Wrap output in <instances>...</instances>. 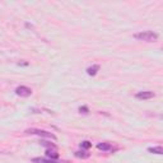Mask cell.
<instances>
[{"label": "cell", "mask_w": 163, "mask_h": 163, "mask_svg": "<svg viewBox=\"0 0 163 163\" xmlns=\"http://www.w3.org/2000/svg\"><path fill=\"white\" fill-rule=\"evenodd\" d=\"M79 112L83 113V115H87V113L89 112V108L86 107V106H80V107H79Z\"/></svg>", "instance_id": "obj_13"}, {"label": "cell", "mask_w": 163, "mask_h": 163, "mask_svg": "<svg viewBox=\"0 0 163 163\" xmlns=\"http://www.w3.org/2000/svg\"><path fill=\"white\" fill-rule=\"evenodd\" d=\"M90 147H92V143L88 142V140H84V142L80 143V148H82V149H89Z\"/></svg>", "instance_id": "obj_12"}, {"label": "cell", "mask_w": 163, "mask_h": 163, "mask_svg": "<svg viewBox=\"0 0 163 163\" xmlns=\"http://www.w3.org/2000/svg\"><path fill=\"white\" fill-rule=\"evenodd\" d=\"M134 37L139 41H145V42H156L158 40V33L153 32V31H143L135 33Z\"/></svg>", "instance_id": "obj_1"}, {"label": "cell", "mask_w": 163, "mask_h": 163, "mask_svg": "<svg viewBox=\"0 0 163 163\" xmlns=\"http://www.w3.org/2000/svg\"><path fill=\"white\" fill-rule=\"evenodd\" d=\"M15 95L19 96V97H29L32 95V89L26 87V86H19L15 89Z\"/></svg>", "instance_id": "obj_3"}, {"label": "cell", "mask_w": 163, "mask_h": 163, "mask_svg": "<svg viewBox=\"0 0 163 163\" xmlns=\"http://www.w3.org/2000/svg\"><path fill=\"white\" fill-rule=\"evenodd\" d=\"M156 95H154V92L152 90H143V92H138L135 97L138 99H150V98H153Z\"/></svg>", "instance_id": "obj_4"}, {"label": "cell", "mask_w": 163, "mask_h": 163, "mask_svg": "<svg viewBox=\"0 0 163 163\" xmlns=\"http://www.w3.org/2000/svg\"><path fill=\"white\" fill-rule=\"evenodd\" d=\"M41 144H42L43 147H46L47 149H56V145H55L54 143H50V142H45V140H42Z\"/></svg>", "instance_id": "obj_11"}, {"label": "cell", "mask_w": 163, "mask_h": 163, "mask_svg": "<svg viewBox=\"0 0 163 163\" xmlns=\"http://www.w3.org/2000/svg\"><path fill=\"white\" fill-rule=\"evenodd\" d=\"M33 163H59L57 161H52V159H45V158H33L32 159Z\"/></svg>", "instance_id": "obj_9"}, {"label": "cell", "mask_w": 163, "mask_h": 163, "mask_svg": "<svg viewBox=\"0 0 163 163\" xmlns=\"http://www.w3.org/2000/svg\"><path fill=\"white\" fill-rule=\"evenodd\" d=\"M75 157L86 159V158H89V153H87L86 150H78V152H75Z\"/></svg>", "instance_id": "obj_10"}, {"label": "cell", "mask_w": 163, "mask_h": 163, "mask_svg": "<svg viewBox=\"0 0 163 163\" xmlns=\"http://www.w3.org/2000/svg\"><path fill=\"white\" fill-rule=\"evenodd\" d=\"M97 148H98L99 150H104V152H107V150H111V149H112V145H111V143L103 142V143H98V144H97Z\"/></svg>", "instance_id": "obj_7"}, {"label": "cell", "mask_w": 163, "mask_h": 163, "mask_svg": "<svg viewBox=\"0 0 163 163\" xmlns=\"http://www.w3.org/2000/svg\"><path fill=\"white\" fill-rule=\"evenodd\" d=\"M26 134H31V135H38L41 138H49L52 139V140H56V136L50 133V131H46V130H40V129H28L26 130Z\"/></svg>", "instance_id": "obj_2"}, {"label": "cell", "mask_w": 163, "mask_h": 163, "mask_svg": "<svg viewBox=\"0 0 163 163\" xmlns=\"http://www.w3.org/2000/svg\"><path fill=\"white\" fill-rule=\"evenodd\" d=\"M98 70H99V65H98V64L92 65V66L87 68V74L90 75V77H95V75L98 73Z\"/></svg>", "instance_id": "obj_6"}, {"label": "cell", "mask_w": 163, "mask_h": 163, "mask_svg": "<svg viewBox=\"0 0 163 163\" xmlns=\"http://www.w3.org/2000/svg\"><path fill=\"white\" fill-rule=\"evenodd\" d=\"M148 152L149 153H153V154H163V148L161 145L153 147V148H148Z\"/></svg>", "instance_id": "obj_8"}, {"label": "cell", "mask_w": 163, "mask_h": 163, "mask_svg": "<svg viewBox=\"0 0 163 163\" xmlns=\"http://www.w3.org/2000/svg\"><path fill=\"white\" fill-rule=\"evenodd\" d=\"M46 157L52 159V161H56L57 158H59V153H57L56 149H47L46 150Z\"/></svg>", "instance_id": "obj_5"}]
</instances>
